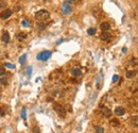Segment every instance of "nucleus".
<instances>
[{"label":"nucleus","mask_w":138,"mask_h":133,"mask_svg":"<svg viewBox=\"0 0 138 133\" xmlns=\"http://www.w3.org/2000/svg\"><path fill=\"white\" fill-rule=\"evenodd\" d=\"M126 51H127V49H126V48H125V47H124V48H123V49H122V52H123V53H125V52H126Z\"/></svg>","instance_id":"cd10ccee"},{"label":"nucleus","mask_w":138,"mask_h":133,"mask_svg":"<svg viewBox=\"0 0 138 133\" xmlns=\"http://www.w3.org/2000/svg\"><path fill=\"white\" fill-rule=\"evenodd\" d=\"M37 28L39 29V30H44V29L46 28V24L43 23V21H39V23L37 24Z\"/></svg>","instance_id":"f3484780"},{"label":"nucleus","mask_w":138,"mask_h":133,"mask_svg":"<svg viewBox=\"0 0 138 133\" xmlns=\"http://www.w3.org/2000/svg\"><path fill=\"white\" fill-rule=\"evenodd\" d=\"M118 80H119V76H118V75H114V76H113V82H117V81Z\"/></svg>","instance_id":"b1692460"},{"label":"nucleus","mask_w":138,"mask_h":133,"mask_svg":"<svg viewBox=\"0 0 138 133\" xmlns=\"http://www.w3.org/2000/svg\"><path fill=\"white\" fill-rule=\"evenodd\" d=\"M4 73H6V69L3 67H0V76H3Z\"/></svg>","instance_id":"393cba45"},{"label":"nucleus","mask_w":138,"mask_h":133,"mask_svg":"<svg viewBox=\"0 0 138 133\" xmlns=\"http://www.w3.org/2000/svg\"><path fill=\"white\" fill-rule=\"evenodd\" d=\"M27 73H28L29 76H31V73H32V67H28V69H27Z\"/></svg>","instance_id":"a878e982"},{"label":"nucleus","mask_w":138,"mask_h":133,"mask_svg":"<svg viewBox=\"0 0 138 133\" xmlns=\"http://www.w3.org/2000/svg\"><path fill=\"white\" fill-rule=\"evenodd\" d=\"M71 73H72V76H75V77H79V76H81L82 71H81L80 68L75 67V68H73V69H71Z\"/></svg>","instance_id":"1a4fd4ad"},{"label":"nucleus","mask_w":138,"mask_h":133,"mask_svg":"<svg viewBox=\"0 0 138 133\" xmlns=\"http://www.w3.org/2000/svg\"><path fill=\"white\" fill-rule=\"evenodd\" d=\"M102 113H103V115H104L106 118L108 117H110L112 116V114H113V112L110 111L108 108H103V110H102Z\"/></svg>","instance_id":"6e6552de"},{"label":"nucleus","mask_w":138,"mask_h":133,"mask_svg":"<svg viewBox=\"0 0 138 133\" xmlns=\"http://www.w3.org/2000/svg\"><path fill=\"white\" fill-rule=\"evenodd\" d=\"M96 132L97 133H104V128L103 127H97L96 128Z\"/></svg>","instance_id":"412c9836"},{"label":"nucleus","mask_w":138,"mask_h":133,"mask_svg":"<svg viewBox=\"0 0 138 133\" xmlns=\"http://www.w3.org/2000/svg\"><path fill=\"white\" fill-rule=\"evenodd\" d=\"M4 66L10 68V69H14V68H15V66H14L13 64H11V63H6V64H4Z\"/></svg>","instance_id":"5701e85b"},{"label":"nucleus","mask_w":138,"mask_h":133,"mask_svg":"<svg viewBox=\"0 0 138 133\" xmlns=\"http://www.w3.org/2000/svg\"><path fill=\"white\" fill-rule=\"evenodd\" d=\"M130 64L132 66H138V59L132 58V59H131V61H130Z\"/></svg>","instance_id":"4468645a"},{"label":"nucleus","mask_w":138,"mask_h":133,"mask_svg":"<svg viewBox=\"0 0 138 133\" xmlns=\"http://www.w3.org/2000/svg\"><path fill=\"white\" fill-rule=\"evenodd\" d=\"M131 122H132V125L137 126V127H138V115L131 117Z\"/></svg>","instance_id":"ddd939ff"},{"label":"nucleus","mask_w":138,"mask_h":133,"mask_svg":"<svg viewBox=\"0 0 138 133\" xmlns=\"http://www.w3.org/2000/svg\"><path fill=\"white\" fill-rule=\"evenodd\" d=\"M100 38L102 41H105V42H108L110 39V34L108 33V31H103L102 33L100 34Z\"/></svg>","instance_id":"0eeeda50"},{"label":"nucleus","mask_w":138,"mask_h":133,"mask_svg":"<svg viewBox=\"0 0 138 133\" xmlns=\"http://www.w3.org/2000/svg\"><path fill=\"white\" fill-rule=\"evenodd\" d=\"M27 37V34L23 33V32H21V33H18V35H17V38L19 39V41H23V39H24Z\"/></svg>","instance_id":"2eb2a0df"},{"label":"nucleus","mask_w":138,"mask_h":133,"mask_svg":"<svg viewBox=\"0 0 138 133\" xmlns=\"http://www.w3.org/2000/svg\"><path fill=\"white\" fill-rule=\"evenodd\" d=\"M12 15V11L10 9H6L3 10V12H2L1 14H0V18L3 19V20H6V19H8L9 17H11Z\"/></svg>","instance_id":"39448f33"},{"label":"nucleus","mask_w":138,"mask_h":133,"mask_svg":"<svg viewBox=\"0 0 138 133\" xmlns=\"http://www.w3.org/2000/svg\"><path fill=\"white\" fill-rule=\"evenodd\" d=\"M26 59H27V55L26 54H23V55H21L20 56V59H19V63L23 65V64L26 63Z\"/></svg>","instance_id":"a211bd4d"},{"label":"nucleus","mask_w":138,"mask_h":133,"mask_svg":"<svg viewBox=\"0 0 138 133\" xmlns=\"http://www.w3.org/2000/svg\"><path fill=\"white\" fill-rule=\"evenodd\" d=\"M96 32H97V30H96L95 28H89V29L87 30V33L89 34V35H95Z\"/></svg>","instance_id":"dca6fc26"},{"label":"nucleus","mask_w":138,"mask_h":133,"mask_svg":"<svg viewBox=\"0 0 138 133\" xmlns=\"http://www.w3.org/2000/svg\"><path fill=\"white\" fill-rule=\"evenodd\" d=\"M73 2H75V0H66L63 3V6H62V13L65 14V15L70 14L72 12Z\"/></svg>","instance_id":"f03ea898"},{"label":"nucleus","mask_w":138,"mask_h":133,"mask_svg":"<svg viewBox=\"0 0 138 133\" xmlns=\"http://www.w3.org/2000/svg\"><path fill=\"white\" fill-rule=\"evenodd\" d=\"M100 28H101L102 31H108L110 29V24L108 23H102L101 26H100Z\"/></svg>","instance_id":"9d476101"},{"label":"nucleus","mask_w":138,"mask_h":133,"mask_svg":"<svg viewBox=\"0 0 138 133\" xmlns=\"http://www.w3.org/2000/svg\"><path fill=\"white\" fill-rule=\"evenodd\" d=\"M112 124H113V125H118V124H119V122H118V121H113Z\"/></svg>","instance_id":"c85d7f7f"},{"label":"nucleus","mask_w":138,"mask_h":133,"mask_svg":"<svg viewBox=\"0 0 138 133\" xmlns=\"http://www.w3.org/2000/svg\"><path fill=\"white\" fill-rule=\"evenodd\" d=\"M35 18L37 21H46L50 18V13H49L47 10H39L36 12L35 14Z\"/></svg>","instance_id":"f257e3e1"},{"label":"nucleus","mask_w":138,"mask_h":133,"mask_svg":"<svg viewBox=\"0 0 138 133\" xmlns=\"http://www.w3.org/2000/svg\"><path fill=\"white\" fill-rule=\"evenodd\" d=\"M3 115H4V111L2 109H0V116H3Z\"/></svg>","instance_id":"bb28decb"},{"label":"nucleus","mask_w":138,"mask_h":133,"mask_svg":"<svg viewBox=\"0 0 138 133\" xmlns=\"http://www.w3.org/2000/svg\"><path fill=\"white\" fill-rule=\"evenodd\" d=\"M51 56V51H41L40 53H38L37 54V60L38 61H47L49 58Z\"/></svg>","instance_id":"20e7f679"},{"label":"nucleus","mask_w":138,"mask_h":133,"mask_svg":"<svg viewBox=\"0 0 138 133\" xmlns=\"http://www.w3.org/2000/svg\"><path fill=\"white\" fill-rule=\"evenodd\" d=\"M2 41H3L4 43H9L10 42V34L6 31H4L3 34H2Z\"/></svg>","instance_id":"9b49d317"},{"label":"nucleus","mask_w":138,"mask_h":133,"mask_svg":"<svg viewBox=\"0 0 138 133\" xmlns=\"http://www.w3.org/2000/svg\"><path fill=\"white\" fill-rule=\"evenodd\" d=\"M125 76H126L127 79H132V78H134L135 76H136V71L135 70H127Z\"/></svg>","instance_id":"f8f14e48"},{"label":"nucleus","mask_w":138,"mask_h":133,"mask_svg":"<svg viewBox=\"0 0 138 133\" xmlns=\"http://www.w3.org/2000/svg\"><path fill=\"white\" fill-rule=\"evenodd\" d=\"M21 118H23V119H26V118H27V111H26V108H23V110H21Z\"/></svg>","instance_id":"6ab92c4d"},{"label":"nucleus","mask_w":138,"mask_h":133,"mask_svg":"<svg viewBox=\"0 0 138 133\" xmlns=\"http://www.w3.org/2000/svg\"><path fill=\"white\" fill-rule=\"evenodd\" d=\"M21 24H23V27H30V21H29L28 19H23V23H21Z\"/></svg>","instance_id":"aec40b11"},{"label":"nucleus","mask_w":138,"mask_h":133,"mask_svg":"<svg viewBox=\"0 0 138 133\" xmlns=\"http://www.w3.org/2000/svg\"><path fill=\"white\" fill-rule=\"evenodd\" d=\"M6 8V2L4 0H0V9Z\"/></svg>","instance_id":"4be33fe9"},{"label":"nucleus","mask_w":138,"mask_h":133,"mask_svg":"<svg viewBox=\"0 0 138 133\" xmlns=\"http://www.w3.org/2000/svg\"><path fill=\"white\" fill-rule=\"evenodd\" d=\"M54 111H55V112L58 113V116H61V117H65V115H66V111H65V109L63 108V105L58 104V103H55V104H54Z\"/></svg>","instance_id":"7ed1b4c3"},{"label":"nucleus","mask_w":138,"mask_h":133,"mask_svg":"<svg viewBox=\"0 0 138 133\" xmlns=\"http://www.w3.org/2000/svg\"><path fill=\"white\" fill-rule=\"evenodd\" d=\"M114 113L116 114V116H123L125 114V109L123 107H117L115 109Z\"/></svg>","instance_id":"423d86ee"}]
</instances>
